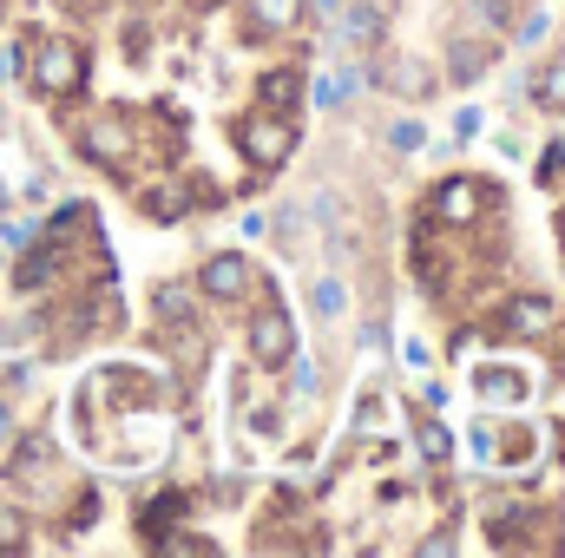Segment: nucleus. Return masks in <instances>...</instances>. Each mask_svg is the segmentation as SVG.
Returning <instances> with one entry per match:
<instances>
[{"mask_svg":"<svg viewBox=\"0 0 565 558\" xmlns=\"http://www.w3.org/2000/svg\"><path fill=\"white\" fill-rule=\"evenodd\" d=\"M164 348H171V355H178L184 368H204V342H198V335H191L184 322H164Z\"/></svg>","mask_w":565,"mask_h":558,"instance_id":"23","label":"nucleus"},{"mask_svg":"<svg viewBox=\"0 0 565 558\" xmlns=\"http://www.w3.org/2000/svg\"><path fill=\"white\" fill-rule=\"evenodd\" d=\"M73 144H79V158H86V164L119 171V164L139 151V119H132V112H119V106H99V112H86V119L73 126Z\"/></svg>","mask_w":565,"mask_h":558,"instance_id":"1","label":"nucleus"},{"mask_svg":"<svg viewBox=\"0 0 565 558\" xmlns=\"http://www.w3.org/2000/svg\"><path fill=\"white\" fill-rule=\"evenodd\" d=\"M145 217L151 224H178L184 217V184H151L145 191Z\"/></svg>","mask_w":565,"mask_h":558,"instance_id":"20","label":"nucleus"},{"mask_svg":"<svg viewBox=\"0 0 565 558\" xmlns=\"http://www.w3.org/2000/svg\"><path fill=\"white\" fill-rule=\"evenodd\" d=\"M473 395H480V401H526V375H513V368H493V362H487V368L473 375Z\"/></svg>","mask_w":565,"mask_h":558,"instance_id":"15","label":"nucleus"},{"mask_svg":"<svg viewBox=\"0 0 565 558\" xmlns=\"http://www.w3.org/2000/svg\"><path fill=\"white\" fill-rule=\"evenodd\" d=\"M26 73H33V93L40 99H73L86 86V46L79 40H33Z\"/></svg>","mask_w":565,"mask_h":558,"instance_id":"3","label":"nucleus"},{"mask_svg":"<svg viewBox=\"0 0 565 558\" xmlns=\"http://www.w3.org/2000/svg\"><path fill=\"white\" fill-rule=\"evenodd\" d=\"M0 13H7V0H0Z\"/></svg>","mask_w":565,"mask_h":558,"instance_id":"31","label":"nucleus"},{"mask_svg":"<svg viewBox=\"0 0 565 558\" xmlns=\"http://www.w3.org/2000/svg\"><path fill=\"white\" fill-rule=\"evenodd\" d=\"M559 329V309H553V296H507L500 309H493V335L500 342H546Z\"/></svg>","mask_w":565,"mask_h":558,"instance_id":"5","label":"nucleus"},{"mask_svg":"<svg viewBox=\"0 0 565 558\" xmlns=\"http://www.w3.org/2000/svg\"><path fill=\"white\" fill-rule=\"evenodd\" d=\"M257 106L289 119V112L302 106V66H270V73L257 79Z\"/></svg>","mask_w":565,"mask_h":558,"instance_id":"14","label":"nucleus"},{"mask_svg":"<svg viewBox=\"0 0 565 558\" xmlns=\"http://www.w3.org/2000/svg\"><path fill=\"white\" fill-rule=\"evenodd\" d=\"M375 7H395V0H375Z\"/></svg>","mask_w":565,"mask_h":558,"instance_id":"30","label":"nucleus"},{"mask_svg":"<svg viewBox=\"0 0 565 558\" xmlns=\"http://www.w3.org/2000/svg\"><path fill=\"white\" fill-rule=\"evenodd\" d=\"M427 211H434L447 230H473V224L487 217V184H480V178H447V184H434Z\"/></svg>","mask_w":565,"mask_h":558,"instance_id":"7","label":"nucleus"},{"mask_svg":"<svg viewBox=\"0 0 565 558\" xmlns=\"http://www.w3.org/2000/svg\"><path fill=\"white\" fill-rule=\"evenodd\" d=\"M191 7H224V0H191Z\"/></svg>","mask_w":565,"mask_h":558,"instance_id":"28","label":"nucleus"},{"mask_svg":"<svg viewBox=\"0 0 565 558\" xmlns=\"http://www.w3.org/2000/svg\"><path fill=\"white\" fill-rule=\"evenodd\" d=\"M493 60H500V46H493L487 33H460V40L447 46L440 73H447L454 86H473V79H487V73H493Z\"/></svg>","mask_w":565,"mask_h":558,"instance_id":"10","label":"nucleus"},{"mask_svg":"<svg viewBox=\"0 0 565 558\" xmlns=\"http://www.w3.org/2000/svg\"><path fill=\"white\" fill-rule=\"evenodd\" d=\"M250 355H257V368H282L296 355V322L282 315V302H264L250 315Z\"/></svg>","mask_w":565,"mask_h":558,"instance_id":"8","label":"nucleus"},{"mask_svg":"<svg viewBox=\"0 0 565 558\" xmlns=\"http://www.w3.org/2000/svg\"><path fill=\"white\" fill-rule=\"evenodd\" d=\"M507 26H513V0H473V7H467V33H487V40H493V33H507Z\"/></svg>","mask_w":565,"mask_h":558,"instance_id":"19","label":"nucleus"},{"mask_svg":"<svg viewBox=\"0 0 565 558\" xmlns=\"http://www.w3.org/2000/svg\"><path fill=\"white\" fill-rule=\"evenodd\" d=\"M231 139H237V151L257 164V171H277V164H289V151H296V132H289V119L282 112H244L237 126H231Z\"/></svg>","mask_w":565,"mask_h":558,"instance_id":"4","label":"nucleus"},{"mask_svg":"<svg viewBox=\"0 0 565 558\" xmlns=\"http://www.w3.org/2000/svg\"><path fill=\"white\" fill-rule=\"evenodd\" d=\"M26 552V506H7L0 500V558Z\"/></svg>","mask_w":565,"mask_h":558,"instance_id":"22","label":"nucleus"},{"mask_svg":"<svg viewBox=\"0 0 565 558\" xmlns=\"http://www.w3.org/2000/svg\"><path fill=\"white\" fill-rule=\"evenodd\" d=\"M7 486H13V493H26L20 506H46V500H60L66 473H60V453H53V440H46V433H26V440L7 453Z\"/></svg>","mask_w":565,"mask_h":558,"instance_id":"2","label":"nucleus"},{"mask_svg":"<svg viewBox=\"0 0 565 558\" xmlns=\"http://www.w3.org/2000/svg\"><path fill=\"white\" fill-rule=\"evenodd\" d=\"M422 126H415V119H395V126H388V144H395V151H422Z\"/></svg>","mask_w":565,"mask_h":558,"instance_id":"25","label":"nucleus"},{"mask_svg":"<svg viewBox=\"0 0 565 558\" xmlns=\"http://www.w3.org/2000/svg\"><path fill=\"white\" fill-rule=\"evenodd\" d=\"M355 93H362V73L355 66H335V73L316 79V106H349Z\"/></svg>","mask_w":565,"mask_h":558,"instance_id":"18","label":"nucleus"},{"mask_svg":"<svg viewBox=\"0 0 565 558\" xmlns=\"http://www.w3.org/2000/svg\"><path fill=\"white\" fill-rule=\"evenodd\" d=\"M513 7H520V0H513Z\"/></svg>","mask_w":565,"mask_h":558,"instance_id":"32","label":"nucleus"},{"mask_svg":"<svg viewBox=\"0 0 565 558\" xmlns=\"http://www.w3.org/2000/svg\"><path fill=\"white\" fill-rule=\"evenodd\" d=\"M309 309L335 329V322L349 315V282H342V277H316V282H309Z\"/></svg>","mask_w":565,"mask_h":558,"instance_id":"16","label":"nucleus"},{"mask_svg":"<svg viewBox=\"0 0 565 558\" xmlns=\"http://www.w3.org/2000/svg\"><path fill=\"white\" fill-rule=\"evenodd\" d=\"M0 204H7V184H0Z\"/></svg>","mask_w":565,"mask_h":558,"instance_id":"29","label":"nucleus"},{"mask_svg":"<svg viewBox=\"0 0 565 558\" xmlns=\"http://www.w3.org/2000/svg\"><path fill=\"white\" fill-rule=\"evenodd\" d=\"M237 7H244V33L250 40H282L309 13V0H237Z\"/></svg>","mask_w":565,"mask_h":558,"instance_id":"12","label":"nucleus"},{"mask_svg":"<svg viewBox=\"0 0 565 558\" xmlns=\"http://www.w3.org/2000/svg\"><path fill=\"white\" fill-rule=\"evenodd\" d=\"M415 447H422V460H434V466H447V453H454V433L440 427V420H415Z\"/></svg>","mask_w":565,"mask_h":558,"instance_id":"21","label":"nucleus"},{"mask_svg":"<svg viewBox=\"0 0 565 558\" xmlns=\"http://www.w3.org/2000/svg\"><path fill=\"white\" fill-rule=\"evenodd\" d=\"M158 552H164V558H178V552H184V558H211V552H217V546H211L204 533H171V539H164Z\"/></svg>","mask_w":565,"mask_h":558,"instance_id":"24","label":"nucleus"},{"mask_svg":"<svg viewBox=\"0 0 565 558\" xmlns=\"http://www.w3.org/2000/svg\"><path fill=\"white\" fill-rule=\"evenodd\" d=\"M60 270H66V237H53V230H46V237L13 264V289H20V296H40Z\"/></svg>","mask_w":565,"mask_h":558,"instance_id":"11","label":"nucleus"},{"mask_svg":"<svg viewBox=\"0 0 565 558\" xmlns=\"http://www.w3.org/2000/svg\"><path fill=\"white\" fill-rule=\"evenodd\" d=\"M526 447H533V433H520V427H513V433H507V440H500V453H507V460H520V453H526Z\"/></svg>","mask_w":565,"mask_h":558,"instance_id":"26","label":"nucleus"},{"mask_svg":"<svg viewBox=\"0 0 565 558\" xmlns=\"http://www.w3.org/2000/svg\"><path fill=\"white\" fill-rule=\"evenodd\" d=\"M250 257H237V250H217V257H204L198 264V289L211 296V302H244L250 296Z\"/></svg>","mask_w":565,"mask_h":558,"instance_id":"9","label":"nucleus"},{"mask_svg":"<svg viewBox=\"0 0 565 558\" xmlns=\"http://www.w3.org/2000/svg\"><path fill=\"white\" fill-rule=\"evenodd\" d=\"M533 99H540L546 112H565V53H553V60L533 73Z\"/></svg>","mask_w":565,"mask_h":558,"instance_id":"17","label":"nucleus"},{"mask_svg":"<svg viewBox=\"0 0 565 558\" xmlns=\"http://www.w3.org/2000/svg\"><path fill=\"white\" fill-rule=\"evenodd\" d=\"M316 7H322V13H335V7H342V0H316Z\"/></svg>","mask_w":565,"mask_h":558,"instance_id":"27","label":"nucleus"},{"mask_svg":"<svg viewBox=\"0 0 565 558\" xmlns=\"http://www.w3.org/2000/svg\"><path fill=\"white\" fill-rule=\"evenodd\" d=\"M329 20H335V46H342V53H382L388 7H375V0H342Z\"/></svg>","mask_w":565,"mask_h":558,"instance_id":"6","label":"nucleus"},{"mask_svg":"<svg viewBox=\"0 0 565 558\" xmlns=\"http://www.w3.org/2000/svg\"><path fill=\"white\" fill-rule=\"evenodd\" d=\"M375 79H382L388 93H402V99H427V93H434V73H427L415 53H395V60H382V66H375Z\"/></svg>","mask_w":565,"mask_h":558,"instance_id":"13","label":"nucleus"}]
</instances>
